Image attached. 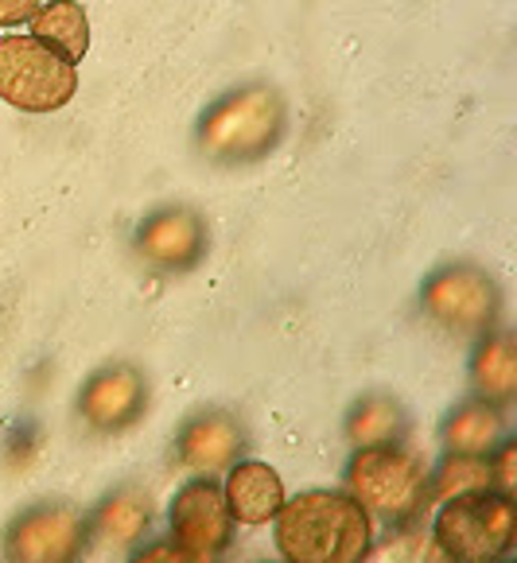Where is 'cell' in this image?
Returning <instances> with one entry per match:
<instances>
[{
	"label": "cell",
	"instance_id": "obj_1",
	"mask_svg": "<svg viewBox=\"0 0 517 563\" xmlns=\"http://www.w3.org/2000/svg\"><path fill=\"white\" fill-rule=\"evenodd\" d=\"M276 552L293 563H351L374 548V517L346 489H304L273 517Z\"/></svg>",
	"mask_w": 517,
	"mask_h": 563
},
{
	"label": "cell",
	"instance_id": "obj_2",
	"mask_svg": "<svg viewBox=\"0 0 517 563\" xmlns=\"http://www.w3.org/2000/svg\"><path fill=\"white\" fill-rule=\"evenodd\" d=\"M288 133V101L276 86L245 82L202 109L195 144L210 164H257Z\"/></svg>",
	"mask_w": 517,
	"mask_h": 563
},
{
	"label": "cell",
	"instance_id": "obj_3",
	"mask_svg": "<svg viewBox=\"0 0 517 563\" xmlns=\"http://www.w3.org/2000/svg\"><path fill=\"white\" fill-rule=\"evenodd\" d=\"M346 494L366 509L370 517L385 521L389 529L417 521L428 501V466L417 451L405 443L389 448H354L346 463Z\"/></svg>",
	"mask_w": 517,
	"mask_h": 563
},
{
	"label": "cell",
	"instance_id": "obj_4",
	"mask_svg": "<svg viewBox=\"0 0 517 563\" xmlns=\"http://www.w3.org/2000/svg\"><path fill=\"white\" fill-rule=\"evenodd\" d=\"M436 552L459 563H491L514 548V497L502 489H475V494L440 501L432 525Z\"/></svg>",
	"mask_w": 517,
	"mask_h": 563
},
{
	"label": "cell",
	"instance_id": "obj_5",
	"mask_svg": "<svg viewBox=\"0 0 517 563\" xmlns=\"http://www.w3.org/2000/svg\"><path fill=\"white\" fill-rule=\"evenodd\" d=\"M78 90V67L35 35H0V98L24 113H55Z\"/></svg>",
	"mask_w": 517,
	"mask_h": 563
},
{
	"label": "cell",
	"instance_id": "obj_6",
	"mask_svg": "<svg viewBox=\"0 0 517 563\" xmlns=\"http://www.w3.org/2000/svg\"><path fill=\"white\" fill-rule=\"evenodd\" d=\"M420 307L436 327H443L455 339H483L498 327L502 288L475 261H451L425 280Z\"/></svg>",
	"mask_w": 517,
	"mask_h": 563
},
{
	"label": "cell",
	"instance_id": "obj_7",
	"mask_svg": "<svg viewBox=\"0 0 517 563\" xmlns=\"http://www.w3.org/2000/svg\"><path fill=\"white\" fill-rule=\"evenodd\" d=\"M90 548V521L70 501H32L0 537V555L12 563H70Z\"/></svg>",
	"mask_w": 517,
	"mask_h": 563
},
{
	"label": "cell",
	"instance_id": "obj_8",
	"mask_svg": "<svg viewBox=\"0 0 517 563\" xmlns=\"http://www.w3.org/2000/svg\"><path fill=\"white\" fill-rule=\"evenodd\" d=\"M167 540L184 552V560H218L234 540V514L226 494L210 474H195L176 489L167 509Z\"/></svg>",
	"mask_w": 517,
	"mask_h": 563
},
{
	"label": "cell",
	"instance_id": "obj_9",
	"mask_svg": "<svg viewBox=\"0 0 517 563\" xmlns=\"http://www.w3.org/2000/svg\"><path fill=\"white\" fill-rule=\"evenodd\" d=\"M148 412V377L133 362H106L78 389V416L94 435H121Z\"/></svg>",
	"mask_w": 517,
	"mask_h": 563
},
{
	"label": "cell",
	"instance_id": "obj_10",
	"mask_svg": "<svg viewBox=\"0 0 517 563\" xmlns=\"http://www.w3.org/2000/svg\"><path fill=\"white\" fill-rule=\"evenodd\" d=\"M250 448V431H245L242 416L230 408H195L176 431V459L195 474H222L238 463Z\"/></svg>",
	"mask_w": 517,
	"mask_h": 563
},
{
	"label": "cell",
	"instance_id": "obj_11",
	"mask_svg": "<svg viewBox=\"0 0 517 563\" xmlns=\"http://www.w3.org/2000/svg\"><path fill=\"white\" fill-rule=\"evenodd\" d=\"M207 218L195 207H160L136 225V253L164 273H187L207 257Z\"/></svg>",
	"mask_w": 517,
	"mask_h": 563
},
{
	"label": "cell",
	"instance_id": "obj_12",
	"mask_svg": "<svg viewBox=\"0 0 517 563\" xmlns=\"http://www.w3.org/2000/svg\"><path fill=\"white\" fill-rule=\"evenodd\" d=\"M86 521H90V540L98 548L133 552L152 529V497L141 486H118L101 497Z\"/></svg>",
	"mask_w": 517,
	"mask_h": 563
},
{
	"label": "cell",
	"instance_id": "obj_13",
	"mask_svg": "<svg viewBox=\"0 0 517 563\" xmlns=\"http://www.w3.org/2000/svg\"><path fill=\"white\" fill-rule=\"evenodd\" d=\"M222 494L238 525H268L276 517V509L284 506L280 474L268 463H257V459H238L226 471Z\"/></svg>",
	"mask_w": 517,
	"mask_h": 563
},
{
	"label": "cell",
	"instance_id": "obj_14",
	"mask_svg": "<svg viewBox=\"0 0 517 563\" xmlns=\"http://www.w3.org/2000/svg\"><path fill=\"white\" fill-rule=\"evenodd\" d=\"M440 440L443 451H451V455H491L506 440V416L491 400L471 397L443 416Z\"/></svg>",
	"mask_w": 517,
	"mask_h": 563
},
{
	"label": "cell",
	"instance_id": "obj_15",
	"mask_svg": "<svg viewBox=\"0 0 517 563\" xmlns=\"http://www.w3.org/2000/svg\"><path fill=\"white\" fill-rule=\"evenodd\" d=\"M342 435L351 448H389L405 443L409 435V408L400 405L393 393H362L342 420Z\"/></svg>",
	"mask_w": 517,
	"mask_h": 563
},
{
	"label": "cell",
	"instance_id": "obj_16",
	"mask_svg": "<svg viewBox=\"0 0 517 563\" xmlns=\"http://www.w3.org/2000/svg\"><path fill=\"white\" fill-rule=\"evenodd\" d=\"M471 389L475 397L509 408L517 397V346L509 331H491L475 339L471 354Z\"/></svg>",
	"mask_w": 517,
	"mask_h": 563
},
{
	"label": "cell",
	"instance_id": "obj_17",
	"mask_svg": "<svg viewBox=\"0 0 517 563\" xmlns=\"http://www.w3.org/2000/svg\"><path fill=\"white\" fill-rule=\"evenodd\" d=\"M28 24H32L35 40L67 55L70 63H78L90 51V20H86L78 0H47V4L35 9V16Z\"/></svg>",
	"mask_w": 517,
	"mask_h": 563
},
{
	"label": "cell",
	"instance_id": "obj_18",
	"mask_svg": "<svg viewBox=\"0 0 517 563\" xmlns=\"http://www.w3.org/2000/svg\"><path fill=\"white\" fill-rule=\"evenodd\" d=\"M491 486V463L486 455H443L440 466L428 474V501H451V497L475 494ZM494 489V486H491Z\"/></svg>",
	"mask_w": 517,
	"mask_h": 563
},
{
	"label": "cell",
	"instance_id": "obj_19",
	"mask_svg": "<svg viewBox=\"0 0 517 563\" xmlns=\"http://www.w3.org/2000/svg\"><path fill=\"white\" fill-rule=\"evenodd\" d=\"M486 463H491V486L502 489V494H514V463H517L514 440H502L498 448L486 455Z\"/></svg>",
	"mask_w": 517,
	"mask_h": 563
},
{
	"label": "cell",
	"instance_id": "obj_20",
	"mask_svg": "<svg viewBox=\"0 0 517 563\" xmlns=\"http://www.w3.org/2000/svg\"><path fill=\"white\" fill-rule=\"evenodd\" d=\"M43 0H0V27H16V24H28L35 16Z\"/></svg>",
	"mask_w": 517,
	"mask_h": 563
},
{
	"label": "cell",
	"instance_id": "obj_21",
	"mask_svg": "<svg viewBox=\"0 0 517 563\" xmlns=\"http://www.w3.org/2000/svg\"><path fill=\"white\" fill-rule=\"evenodd\" d=\"M160 555H167V560H184V552H179L172 540L167 544H152V548H136V560H160Z\"/></svg>",
	"mask_w": 517,
	"mask_h": 563
}]
</instances>
